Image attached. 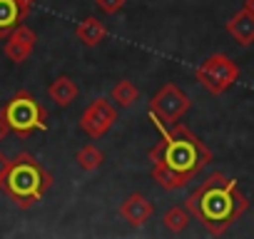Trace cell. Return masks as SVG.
<instances>
[{
	"instance_id": "1",
	"label": "cell",
	"mask_w": 254,
	"mask_h": 239,
	"mask_svg": "<svg viewBox=\"0 0 254 239\" xmlns=\"http://www.w3.org/2000/svg\"><path fill=\"white\" fill-rule=\"evenodd\" d=\"M185 207L202 227L219 237L224 234L249 207V199L239 189L237 179L224 177L222 172H212L197 189H192L185 199Z\"/></svg>"
},
{
	"instance_id": "2",
	"label": "cell",
	"mask_w": 254,
	"mask_h": 239,
	"mask_svg": "<svg viewBox=\"0 0 254 239\" xmlns=\"http://www.w3.org/2000/svg\"><path fill=\"white\" fill-rule=\"evenodd\" d=\"M155 130L160 132V142L147 152L150 162H162L170 170L185 175L187 179L197 177L209 162H212V150L182 122L167 125L160 117L150 115Z\"/></svg>"
},
{
	"instance_id": "3",
	"label": "cell",
	"mask_w": 254,
	"mask_h": 239,
	"mask_svg": "<svg viewBox=\"0 0 254 239\" xmlns=\"http://www.w3.org/2000/svg\"><path fill=\"white\" fill-rule=\"evenodd\" d=\"M53 182H55V177L30 152H20L15 160H10V167H8L3 182H0V187L8 192V197L20 209H30L48 194Z\"/></svg>"
},
{
	"instance_id": "4",
	"label": "cell",
	"mask_w": 254,
	"mask_h": 239,
	"mask_svg": "<svg viewBox=\"0 0 254 239\" xmlns=\"http://www.w3.org/2000/svg\"><path fill=\"white\" fill-rule=\"evenodd\" d=\"M0 115H3V122H5L8 132H13L20 140L33 137L38 130L40 132L48 130V110L28 90L15 92L3 107H0Z\"/></svg>"
},
{
	"instance_id": "5",
	"label": "cell",
	"mask_w": 254,
	"mask_h": 239,
	"mask_svg": "<svg viewBox=\"0 0 254 239\" xmlns=\"http://www.w3.org/2000/svg\"><path fill=\"white\" fill-rule=\"evenodd\" d=\"M194 77H197V82H199L209 95H222V92H227V90L239 80V67H237V62H234L229 55L214 53V55H209L204 62H199Z\"/></svg>"
},
{
	"instance_id": "6",
	"label": "cell",
	"mask_w": 254,
	"mask_h": 239,
	"mask_svg": "<svg viewBox=\"0 0 254 239\" xmlns=\"http://www.w3.org/2000/svg\"><path fill=\"white\" fill-rule=\"evenodd\" d=\"M190 107H192L190 95H187L180 85H175V82L162 85V87L152 95V100H150V115L160 117L162 122H167V125L180 122V120L190 112Z\"/></svg>"
},
{
	"instance_id": "7",
	"label": "cell",
	"mask_w": 254,
	"mask_h": 239,
	"mask_svg": "<svg viewBox=\"0 0 254 239\" xmlns=\"http://www.w3.org/2000/svg\"><path fill=\"white\" fill-rule=\"evenodd\" d=\"M115 122H117V107L107 97L92 100L80 115V130L92 140H100L102 135H107Z\"/></svg>"
},
{
	"instance_id": "8",
	"label": "cell",
	"mask_w": 254,
	"mask_h": 239,
	"mask_svg": "<svg viewBox=\"0 0 254 239\" xmlns=\"http://www.w3.org/2000/svg\"><path fill=\"white\" fill-rule=\"evenodd\" d=\"M35 43H38L35 30L28 28V25H18V28L5 38V48H3V50H5V55H8L10 62L20 65V62H25V60L33 55Z\"/></svg>"
},
{
	"instance_id": "9",
	"label": "cell",
	"mask_w": 254,
	"mask_h": 239,
	"mask_svg": "<svg viewBox=\"0 0 254 239\" xmlns=\"http://www.w3.org/2000/svg\"><path fill=\"white\" fill-rule=\"evenodd\" d=\"M30 15V0H0V40H5Z\"/></svg>"
},
{
	"instance_id": "10",
	"label": "cell",
	"mask_w": 254,
	"mask_h": 239,
	"mask_svg": "<svg viewBox=\"0 0 254 239\" xmlns=\"http://www.w3.org/2000/svg\"><path fill=\"white\" fill-rule=\"evenodd\" d=\"M120 214L130 222L132 227H142V224H147L150 217L155 214V207H152V202H150L145 194L135 192V194H130V197L120 204Z\"/></svg>"
},
{
	"instance_id": "11",
	"label": "cell",
	"mask_w": 254,
	"mask_h": 239,
	"mask_svg": "<svg viewBox=\"0 0 254 239\" xmlns=\"http://www.w3.org/2000/svg\"><path fill=\"white\" fill-rule=\"evenodd\" d=\"M227 33L239 43V45H252L254 43V13L242 8L239 13H234L227 23Z\"/></svg>"
},
{
	"instance_id": "12",
	"label": "cell",
	"mask_w": 254,
	"mask_h": 239,
	"mask_svg": "<svg viewBox=\"0 0 254 239\" xmlns=\"http://www.w3.org/2000/svg\"><path fill=\"white\" fill-rule=\"evenodd\" d=\"M48 95H50V100L58 107H70L75 102V97H77V85L67 75H60V77H55L48 85Z\"/></svg>"
},
{
	"instance_id": "13",
	"label": "cell",
	"mask_w": 254,
	"mask_h": 239,
	"mask_svg": "<svg viewBox=\"0 0 254 239\" xmlns=\"http://www.w3.org/2000/svg\"><path fill=\"white\" fill-rule=\"evenodd\" d=\"M75 35H77V38H80V43H85L87 48H95V45H100V43L105 40L107 28L100 23V18L87 15V18H82V20H80V25L75 28Z\"/></svg>"
},
{
	"instance_id": "14",
	"label": "cell",
	"mask_w": 254,
	"mask_h": 239,
	"mask_svg": "<svg viewBox=\"0 0 254 239\" xmlns=\"http://www.w3.org/2000/svg\"><path fill=\"white\" fill-rule=\"evenodd\" d=\"M150 175H152V182H155L157 187L167 189V192H172V189H180V187H185V184L190 182L185 175H180V172L170 170V167H167V165H162V162H152V170H150Z\"/></svg>"
},
{
	"instance_id": "15",
	"label": "cell",
	"mask_w": 254,
	"mask_h": 239,
	"mask_svg": "<svg viewBox=\"0 0 254 239\" xmlns=\"http://www.w3.org/2000/svg\"><path fill=\"white\" fill-rule=\"evenodd\" d=\"M162 222H165V227H167V232H172V234H180V232H185L187 227H190V222H192V214H190V209L182 204H175V207H170L167 212H165V217H162Z\"/></svg>"
},
{
	"instance_id": "16",
	"label": "cell",
	"mask_w": 254,
	"mask_h": 239,
	"mask_svg": "<svg viewBox=\"0 0 254 239\" xmlns=\"http://www.w3.org/2000/svg\"><path fill=\"white\" fill-rule=\"evenodd\" d=\"M137 97H140V92H137V87H135L130 80H120V82H115V87L110 90V100H112L115 105H120V107L135 105Z\"/></svg>"
},
{
	"instance_id": "17",
	"label": "cell",
	"mask_w": 254,
	"mask_h": 239,
	"mask_svg": "<svg viewBox=\"0 0 254 239\" xmlns=\"http://www.w3.org/2000/svg\"><path fill=\"white\" fill-rule=\"evenodd\" d=\"M75 162H77L80 170H85V172H95V170H100V165L105 162V155H102L100 147H95V145H85L82 150H77Z\"/></svg>"
},
{
	"instance_id": "18",
	"label": "cell",
	"mask_w": 254,
	"mask_h": 239,
	"mask_svg": "<svg viewBox=\"0 0 254 239\" xmlns=\"http://www.w3.org/2000/svg\"><path fill=\"white\" fill-rule=\"evenodd\" d=\"M125 3H127V0H95V5H97L105 15H115V13H120V10L125 8Z\"/></svg>"
},
{
	"instance_id": "19",
	"label": "cell",
	"mask_w": 254,
	"mask_h": 239,
	"mask_svg": "<svg viewBox=\"0 0 254 239\" xmlns=\"http://www.w3.org/2000/svg\"><path fill=\"white\" fill-rule=\"evenodd\" d=\"M8 167H10V160L0 152V182H3V177H5V172H8Z\"/></svg>"
},
{
	"instance_id": "20",
	"label": "cell",
	"mask_w": 254,
	"mask_h": 239,
	"mask_svg": "<svg viewBox=\"0 0 254 239\" xmlns=\"http://www.w3.org/2000/svg\"><path fill=\"white\" fill-rule=\"evenodd\" d=\"M5 135H8V127H5V122H3V115H0V142H3Z\"/></svg>"
},
{
	"instance_id": "21",
	"label": "cell",
	"mask_w": 254,
	"mask_h": 239,
	"mask_svg": "<svg viewBox=\"0 0 254 239\" xmlns=\"http://www.w3.org/2000/svg\"><path fill=\"white\" fill-rule=\"evenodd\" d=\"M244 8H247V10H252V13H254V0H244Z\"/></svg>"
},
{
	"instance_id": "22",
	"label": "cell",
	"mask_w": 254,
	"mask_h": 239,
	"mask_svg": "<svg viewBox=\"0 0 254 239\" xmlns=\"http://www.w3.org/2000/svg\"><path fill=\"white\" fill-rule=\"evenodd\" d=\"M30 3H33V0H30Z\"/></svg>"
}]
</instances>
